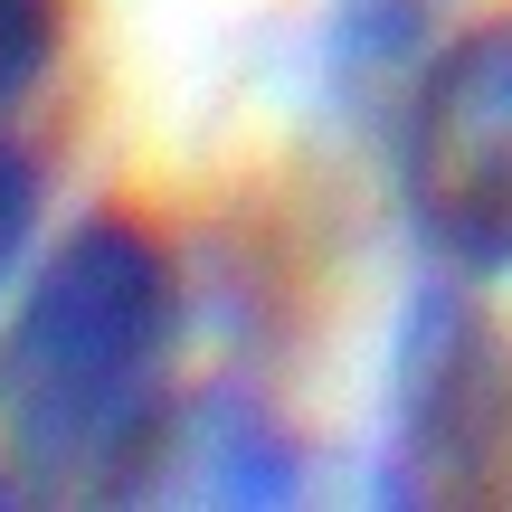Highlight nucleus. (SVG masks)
Wrapping results in <instances>:
<instances>
[{
	"label": "nucleus",
	"mask_w": 512,
	"mask_h": 512,
	"mask_svg": "<svg viewBox=\"0 0 512 512\" xmlns=\"http://www.w3.org/2000/svg\"><path fill=\"white\" fill-rule=\"evenodd\" d=\"M57 48H67V0H0V114L48 86Z\"/></svg>",
	"instance_id": "nucleus-5"
},
{
	"label": "nucleus",
	"mask_w": 512,
	"mask_h": 512,
	"mask_svg": "<svg viewBox=\"0 0 512 512\" xmlns=\"http://www.w3.org/2000/svg\"><path fill=\"white\" fill-rule=\"evenodd\" d=\"M181 266L133 209H86L29 266L0 323V484L29 503H105L162 465Z\"/></svg>",
	"instance_id": "nucleus-1"
},
{
	"label": "nucleus",
	"mask_w": 512,
	"mask_h": 512,
	"mask_svg": "<svg viewBox=\"0 0 512 512\" xmlns=\"http://www.w3.org/2000/svg\"><path fill=\"white\" fill-rule=\"evenodd\" d=\"M38 219H48V171H38L29 143H10V133H0V285L29 266Z\"/></svg>",
	"instance_id": "nucleus-6"
},
{
	"label": "nucleus",
	"mask_w": 512,
	"mask_h": 512,
	"mask_svg": "<svg viewBox=\"0 0 512 512\" xmlns=\"http://www.w3.org/2000/svg\"><path fill=\"white\" fill-rule=\"evenodd\" d=\"M162 465H190L181 484L209 494V503H285L294 494V437L247 389L181 399L171 408V437H162Z\"/></svg>",
	"instance_id": "nucleus-4"
},
{
	"label": "nucleus",
	"mask_w": 512,
	"mask_h": 512,
	"mask_svg": "<svg viewBox=\"0 0 512 512\" xmlns=\"http://www.w3.org/2000/svg\"><path fill=\"white\" fill-rule=\"evenodd\" d=\"M512 465V342L465 285L408 304L399 361H389V503H475Z\"/></svg>",
	"instance_id": "nucleus-3"
},
{
	"label": "nucleus",
	"mask_w": 512,
	"mask_h": 512,
	"mask_svg": "<svg viewBox=\"0 0 512 512\" xmlns=\"http://www.w3.org/2000/svg\"><path fill=\"white\" fill-rule=\"evenodd\" d=\"M399 200L446 275H512V10L456 29L408 86Z\"/></svg>",
	"instance_id": "nucleus-2"
}]
</instances>
